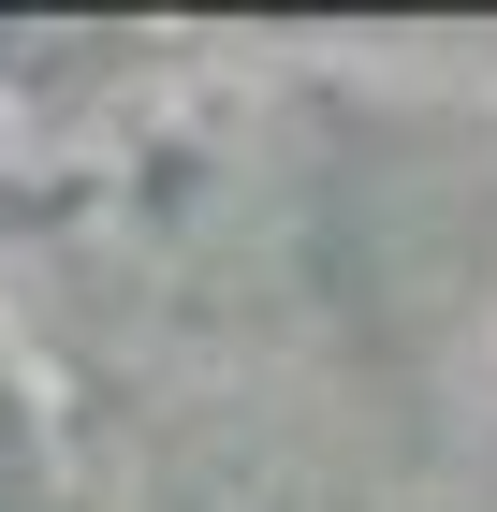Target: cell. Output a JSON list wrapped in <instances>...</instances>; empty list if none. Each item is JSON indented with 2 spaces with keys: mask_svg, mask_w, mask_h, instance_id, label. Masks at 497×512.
<instances>
[{
  "mask_svg": "<svg viewBox=\"0 0 497 512\" xmlns=\"http://www.w3.org/2000/svg\"><path fill=\"white\" fill-rule=\"evenodd\" d=\"M0 512H15V454H0Z\"/></svg>",
  "mask_w": 497,
  "mask_h": 512,
  "instance_id": "6da1fadb",
  "label": "cell"
}]
</instances>
